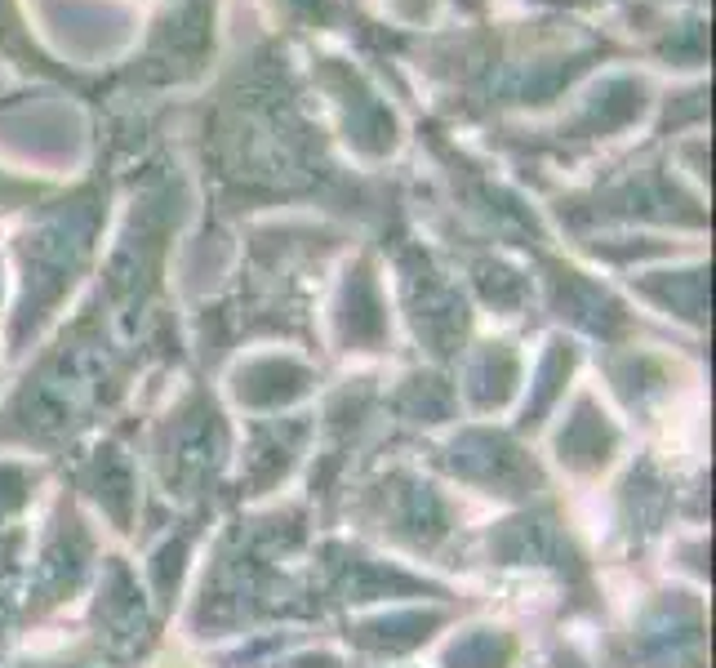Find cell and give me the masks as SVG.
<instances>
[{"instance_id":"1","label":"cell","mask_w":716,"mask_h":668,"mask_svg":"<svg viewBox=\"0 0 716 668\" xmlns=\"http://www.w3.org/2000/svg\"><path fill=\"white\" fill-rule=\"evenodd\" d=\"M0 513H4V504H0Z\"/></svg>"}]
</instances>
